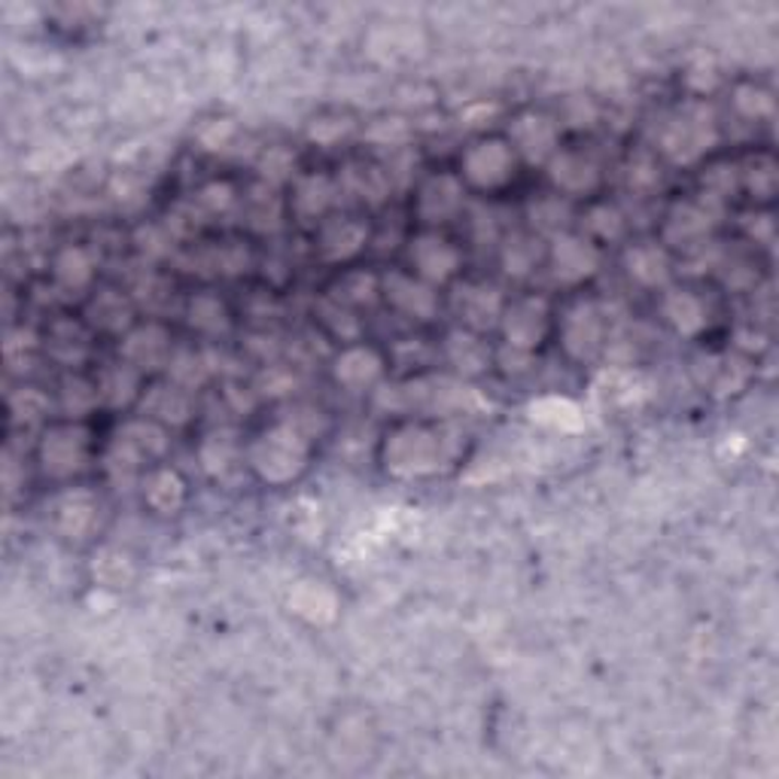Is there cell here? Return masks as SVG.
Masks as SVG:
<instances>
[{
  "instance_id": "1",
  "label": "cell",
  "mask_w": 779,
  "mask_h": 779,
  "mask_svg": "<svg viewBox=\"0 0 779 779\" xmlns=\"http://www.w3.org/2000/svg\"><path fill=\"white\" fill-rule=\"evenodd\" d=\"M305 435L295 427H278V430L265 432L263 439L253 445V466L259 469L268 481H287L305 463Z\"/></svg>"
},
{
  "instance_id": "2",
  "label": "cell",
  "mask_w": 779,
  "mask_h": 779,
  "mask_svg": "<svg viewBox=\"0 0 779 779\" xmlns=\"http://www.w3.org/2000/svg\"><path fill=\"white\" fill-rule=\"evenodd\" d=\"M710 113L700 111V107H691V111L682 113L679 119H673V123L664 128L661 147H664V153H667L673 162H691V159L704 153V147L710 143Z\"/></svg>"
},
{
  "instance_id": "3",
  "label": "cell",
  "mask_w": 779,
  "mask_h": 779,
  "mask_svg": "<svg viewBox=\"0 0 779 779\" xmlns=\"http://www.w3.org/2000/svg\"><path fill=\"white\" fill-rule=\"evenodd\" d=\"M463 171L466 177L481 186V189H497L502 183H509V177L515 174V155L512 147L502 140H481L475 143L473 150L463 159Z\"/></svg>"
},
{
  "instance_id": "4",
  "label": "cell",
  "mask_w": 779,
  "mask_h": 779,
  "mask_svg": "<svg viewBox=\"0 0 779 779\" xmlns=\"http://www.w3.org/2000/svg\"><path fill=\"white\" fill-rule=\"evenodd\" d=\"M500 321L509 348L533 350L543 341L548 307H545L543 299H521L512 307H502Z\"/></svg>"
},
{
  "instance_id": "5",
  "label": "cell",
  "mask_w": 779,
  "mask_h": 779,
  "mask_svg": "<svg viewBox=\"0 0 779 779\" xmlns=\"http://www.w3.org/2000/svg\"><path fill=\"white\" fill-rule=\"evenodd\" d=\"M381 292L387 295L390 305L403 311L405 317H411V321H432L435 311H439V299H435L430 283L408 278L403 271H393L390 278H384V290Z\"/></svg>"
},
{
  "instance_id": "6",
  "label": "cell",
  "mask_w": 779,
  "mask_h": 779,
  "mask_svg": "<svg viewBox=\"0 0 779 779\" xmlns=\"http://www.w3.org/2000/svg\"><path fill=\"white\" fill-rule=\"evenodd\" d=\"M454 314L466 329H487L502 317V295L493 283H466L454 292Z\"/></svg>"
},
{
  "instance_id": "7",
  "label": "cell",
  "mask_w": 779,
  "mask_h": 779,
  "mask_svg": "<svg viewBox=\"0 0 779 779\" xmlns=\"http://www.w3.org/2000/svg\"><path fill=\"white\" fill-rule=\"evenodd\" d=\"M43 469L56 478L73 475L85 463V432L73 427H56L40 445Z\"/></svg>"
},
{
  "instance_id": "8",
  "label": "cell",
  "mask_w": 779,
  "mask_h": 779,
  "mask_svg": "<svg viewBox=\"0 0 779 779\" xmlns=\"http://www.w3.org/2000/svg\"><path fill=\"white\" fill-rule=\"evenodd\" d=\"M551 265H555L557 280L563 283H579V280L591 278L597 271L600 253L591 241L575 235H563L555 241V251H551Z\"/></svg>"
},
{
  "instance_id": "9",
  "label": "cell",
  "mask_w": 779,
  "mask_h": 779,
  "mask_svg": "<svg viewBox=\"0 0 779 779\" xmlns=\"http://www.w3.org/2000/svg\"><path fill=\"white\" fill-rule=\"evenodd\" d=\"M171 335L155 326V323H147L140 326L135 333L128 335L126 345H123V357L126 362H131L138 372H153V369H162L171 360Z\"/></svg>"
},
{
  "instance_id": "10",
  "label": "cell",
  "mask_w": 779,
  "mask_h": 779,
  "mask_svg": "<svg viewBox=\"0 0 779 779\" xmlns=\"http://www.w3.org/2000/svg\"><path fill=\"white\" fill-rule=\"evenodd\" d=\"M411 265L423 280H447L460 268V251L439 235H420L411 241Z\"/></svg>"
},
{
  "instance_id": "11",
  "label": "cell",
  "mask_w": 779,
  "mask_h": 779,
  "mask_svg": "<svg viewBox=\"0 0 779 779\" xmlns=\"http://www.w3.org/2000/svg\"><path fill=\"white\" fill-rule=\"evenodd\" d=\"M603 345V321L594 305H575L563 321V348L575 360H591Z\"/></svg>"
},
{
  "instance_id": "12",
  "label": "cell",
  "mask_w": 779,
  "mask_h": 779,
  "mask_svg": "<svg viewBox=\"0 0 779 779\" xmlns=\"http://www.w3.org/2000/svg\"><path fill=\"white\" fill-rule=\"evenodd\" d=\"M463 208V189L451 174H435L420 186L418 213L427 223H445Z\"/></svg>"
},
{
  "instance_id": "13",
  "label": "cell",
  "mask_w": 779,
  "mask_h": 779,
  "mask_svg": "<svg viewBox=\"0 0 779 779\" xmlns=\"http://www.w3.org/2000/svg\"><path fill=\"white\" fill-rule=\"evenodd\" d=\"M369 241V225L357 220V217H338L321 229V253L323 259L329 263H341L350 259L365 247Z\"/></svg>"
},
{
  "instance_id": "14",
  "label": "cell",
  "mask_w": 779,
  "mask_h": 779,
  "mask_svg": "<svg viewBox=\"0 0 779 779\" xmlns=\"http://www.w3.org/2000/svg\"><path fill=\"white\" fill-rule=\"evenodd\" d=\"M442 460V442L430 435V432H408L405 439H399V445L393 451L390 463L393 466H408L411 473H427V469H435Z\"/></svg>"
},
{
  "instance_id": "15",
  "label": "cell",
  "mask_w": 779,
  "mask_h": 779,
  "mask_svg": "<svg viewBox=\"0 0 779 779\" xmlns=\"http://www.w3.org/2000/svg\"><path fill=\"white\" fill-rule=\"evenodd\" d=\"M335 198V186L326 174H307L299 177L295 189H292V210L299 220H317L323 217Z\"/></svg>"
},
{
  "instance_id": "16",
  "label": "cell",
  "mask_w": 779,
  "mask_h": 779,
  "mask_svg": "<svg viewBox=\"0 0 779 779\" xmlns=\"http://www.w3.org/2000/svg\"><path fill=\"white\" fill-rule=\"evenodd\" d=\"M95 384L101 403L111 405V408H123L138 396L140 372L131 362H113V365H104V372L97 375Z\"/></svg>"
},
{
  "instance_id": "17",
  "label": "cell",
  "mask_w": 779,
  "mask_h": 779,
  "mask_svg": "<svg viewBox=\"0 0 779 779\" xmlns=\"http://www.w3.org/2000/svg\"><path fill=\"white\" fill-rule=\"evenodd\" d=\"M597 165L594 159H588L582 153H560L551 162V181L563 189V193L579 195L591 193L597 186Z\"/></svg>"
},
{
  "instance_id": "18",
  "label": "cell",
  "mask_w": 779,
  "mask_h": 779,
  "mask_svg": "<svg viewBox=\"0 0 779 779\" xmlns=\"http://www.w3.org/2000/svg\"><path fill=\"white\" fill-rule=\"evenodd\" d=\"M143 405H147L150 418L165 420V423H174V427L186 423L189 415H193V396L181 384H159V387L147 393Z\"/></svg>"
},
{
  "instance_id": "19",
  "label": "cell",
  "mask_w": 779,
  "mask_h": 779,
  "mask_svg": "<svg viewBox=\"0 0 779 779\" xmlns=\"http://www.w3.org/2000/svg\"><path fill=\"white\" fill-rule=\"evenodd\" d=\"M627 275L642 283V287H661L670 278V259L667 253L661 251L658 244H637L630 247L625 256Z\"/></svg>"
},
{
  "instance_id": "20",
  "label": "cell",
  "mask_w": 779,
  "mask_h": 779,
  "mask_svg": "<svg viewBox=\"0 0 779 779\" xmlns=\"http://www.w3.org/2000/svg\"><path fill=\"white\" fill-rule=\"evenodd\" d=\"M543 241L527 235V232H515V235L505 237V244H502L500 251L502 268H505V275H512V278H527V275H533L536 265L543 263Z\"/></svg>"
},
{
  "instance_id": "21",
  "label": "cell",
  "mask_w": 779,
  "mask_h": 779,
  "mask_svg": "<svg viewBox=\"0 0 779 779\" xmlns=\"http://www.w3.org/2000/svg\"><path fill=\"white\" fill-rule=\"evenodd\" d=\"M712 225V210L707 208V201H685L670 213L667 223V241L688 247V241H697L700 235H707Z\"/></svg>"
},
{
  "instance_id": "22",
  "label": "cell",
  "mask_w": 779,
  "mask_h": 779,
  "mask_svg": "<svg viewBox=\"0 0 779 779\" xmlns=\"http://www.w3.org/2000/svg\"><path fill=\"white\" fill-rule=\"evenodd\" d=\"M664 317L673 323V329L682 335H697L707 326V307L695 292L673 290L664 295Z\"/></svg>"
},
{
  "instance_id": "23",
  "label": "cell",
  "mask_w": 779,
  "mask_h": 779,
  "mask_svg": "<svg viewBox=\"0 0 779 779\" xmlns=\"http://www.w3.org/2000/svg\"><path fill=\"white\" fill-rule=\"evenodd\" d=\"M512 138H515L518 150L533 162L555 153V126L545 116H521L512 128Z\"/></svg>"
},
{
  "instance_id": "24",
  "label": "cell",
  "mask_w": 779,
  "mask_h": 779,
  "mask_svg": "<svg viewBox=\"0 0 779 779\" xmlns=\"http://www.w3.org/2000/svg\"><path fill=\"white\" fill-rule=\"evenodd\" d=\"M447 360L463 375H478L490 365V350L475 333L457 329V333L447 335Z\"/></svg>"
},
{
  "instance_id": "25",
  "label": "cell",
  "mask_w": 779,
  "mask_h": 779,
  "mask_svg": "<svg viewBox=\"0 0 779 779\" xmlns=\"http://www.w3.org/2000/svg\"><path fill=\"white\" fill-rule=\"evenodd\" d=\"M49 353L65 365H80L89 357V333H85L80 323L73 321H58L49 329Z\"/></svg>"
},
{
  "instance_id": "26",
  "label": "cell",
  "mask_w": 779,
  "mask_h": 779,
  "mask_svg": "<svg viewBox=\"0 0 779 779\" xmlns=\"http://www.w3.org/2000/svg\"><path fill=\"white\" fill-rule=\"evenodd\" d=\"M53 275H56L61 290L80 292L92 283L95 265H92V256L83 247H65V251H58L56 263H53Z\"/></svg>"
},
{
  "instance_id": "27",
  "label": "cell",
  "mask_w": 779,
  "mask_h": 779,
  "mask_svg": "<svg viewBox=\"0 0 779 779\" xmlns=\"http://www.w3.org/2000/svg\"><path fill=\"white\" fill-rule=\"evenodd\" d=\"M131 302L119 290H101L89 305V317L104 333H123L131 323Z\"/></svg>"
},
{
  "instance_id": "28",
  "label": "cell",
  "mask_w": 779,
  "mask_h": 779,
  "mask_svg": "<svg viewBox=\"0 0 779 779\" xmlns=\"http://www.w3.org/2000/svg\"><path fill=\"white\" fill-rule=\"evenodd\" d=\"M381 375V360H377L372 350H348L338 365H335V377L350 387L353 393H360L369 384H375V377Z\"/></svg>"
},
{
  "instance_id": "29",
  "label": "cell",
  "mask_w": 779,
  "mask_h": 779,
  "mask_svg": "<svg viewBox=\"0 0 779 779\" xmlns=\"http://www.w3.org/2000/svg\"><path fill=\"white\" fill-rule=\"evenodd\" d=\"M186 321H189V326L198 329V333L223 335L225 329H229V311H225V305L217 295L201 292V295H195L189 307H186Z\"/></svg>"
},
{
  "instance_id": "30",
  "label": "cell",
  "mask_w": 779,
  "mask_h": 779,
  "mask_svg": "<svg viewBox=\"0 0 779 779\" xmlns=\"http://www.w3.org/2000/svg\"><path fill=\"white\" fill-rule=\"evenodd\" d=\"M167 369H171L174 384H181L186 390L201 387L210 375V357L195 348H177L167 360Z\"/></svg>"
},
{
  "instance_id": "31",
  "label": "cell",
  "mask_w": 779,
  "mask_h": 779,
  "mask_svg": "<svg viewBox=\"0 0 779 779\" xmlns=\"http://www.w3.org/2000/svg\"><path fill=\"white\" fill-rule=\"evenodd\" d=\"M345 186L350 195H357L369 205H381L390 193V171L384 167H362L353 165L345 174Z\"/></svg>"
},
{
  "instance_id": "32",
  "label": "cell",
  "mask_w": 779,
  "mask_h": 779,
  "mask_svg": "<svg viewBox=\"0 0 779 779\" xmlns=\"http://www.w3.org/2000/svg\"><path fill=\"white\" fill-rule=\"evenodd\" d=\"M241 460V447L235 442V432H210L201 447V463L210 475H229Z\"/></svg>"
},
{
  "instance_id": "33",
  "label": "cell",
  "mask_w": 779,
  "mask_h": 779,
  "mask_svg": "<svg viewBox=\"0 0 779 779\" xmlns=\"http://www.w3.org/2000/svg\"><path fill=\"white\" fill-rule=\"evenodd\" d=\"M377 292H381V287H377V280L372 278V275H365V271H350V275H345L341 278V283H338V292H335V302H341V305H372L377 299Z\"/></svg>"
},
{
  "instance_id": "34",
  "label": "cell",
  "mask_w": 779,
  "mask_h": 779,
  "mask_svg": "<svg viewBox=\"0 0 779 779\" xmlns=\"http://www.w3.org/2000/svg\"><path fill=\"white\" fill-rule=\"evenodd\" d=\"M123 439H126L128 445L138 447L143 457H159V454H165V432L159 430L155 423H150V420H135V423H128L126 430L119 432Z\"/></svg>"
},
{
  "instance_id": "35",
  "label": "cell",
  "mask_w": 779,
  "mask_h": 779,
  "mask_svg": "<svg viewBox=\"0 0 779 779\" xmlns=\"http://www.w3.org/2000/svg\"><path fill=\"white\" fill-rule=\"evenodd\" d=\"M530 220L539 232H560L563 225L570 223V205L560 195H548V198L536 201L530 208Z\"/></svg>"
},
{
  "instance_id": "36",
  "label": "cell",
  "mask_w": 779,
  "mask_h": 779,
  "mask_svg": "<svg viewBox=\"0 0 779 779\" xmlns=\"http://www.w3.org/2000/svg\"><path fill=\"white\" fill-rule=\"evenodd\" d=\"M61 403H65V411H68V415L80 418L89 408H95V405L101 403L97 384H85L83 377H68V381H65V390H61Z\"/></svg>"
},
{
  "instance_id": "37",
  "label": "cell",
  "mask_w": 779,
  "mask_h": 779,
  "mask_svg": "<svg viewBox=\"0 0 779 779\" xmlns=\"http://www.w3.org/2000/svg\"><path fill=\"white\" fill-rule=\"evenodd\" d=\"M588 229L603 241H615V237L625 235V213L615 205H597L588 213Z\"/></svg>"
},
{
  "instance_id": "38",
  "label": "cell",
  "mask_w": 779,
  "mask_h": 779,
  "mask_svg": "<svg viewBox=\"0 0 779 779\" xmlns=\"http://www.w3.org/2000/svg\"><path fill=\"white\" fill-rule=\"evenodd\" d=\"M321 317L335 335H341V341H345V338H353V335L360 333V323H357V317H350V311L341 305V302H323Z\"/></svg>"
},
{
  "instance_id": "39",
  "label": "cell",
  "mask_w": 779,
  "mask_h": 779,
  "mask_svg": "<svg viewBox=\"0 0 779 779\" xmlns=\"http://www.w3.org/2000/svg\"><path fill=\"white\" fill-rule=\"evenodd\" d=\"M43 411H46V399H43L37 390H25V393L13 396V418L15 420L34 423V420L43 418Z\"/></svg>"
},
{
  "instance_id": "40",
  "label": "cell",
  "mask_w": 779,
  "mask_h": 779,
  "mask_svg": "<svg viewBox=\"0 0 779 779\" xmlns=\"http://www.w3.org/2000/svg\"><path fill=\"white\" fill-rule=\"evenodd\" d=\"M232 201H235V195H232V189L225 183H210V186H205L198 193V205L208 213H223V210L232 208Z\"/></svg>"
},
{
  "instance_id": "41",
  "label": "cell",
  "mask_w": 779,
  "mask_h": 779,
  "mask_svg": "<svg viewBox=\"0 0 779 779\" xmlns=\"http://www.w3.org/2000/svg\"><path fill=\"white\" fill-rule=\"evenodd\" d=\"M740 97H749V101H737V107L749 119H758V116H767L770 113V107H774V101H770V95L767 92H761V89H755V85H746V89H740Z\"/></svg>"
},
{
  "instance_id": "42",
  "label": "cell",
  "mask_w": 779,
  "mask_h": 779,
  "mask_svg": "<svg viewBox=\"0 0 779 779\" xmlns=\"http://www.w3.org/2000/svg\"><path fill=\"white\" fill-rule=\"evenodd\" d=\"M627 177H630V189H640V193H649L654 183L661 181V174L654 171V165L646 159V155H640L637 162H630Z\"/></svg>"
},
{
  "instance_id": "43",
  "label": "cell",
  "mask_w": 779,
  "mask_h": 779,
  "mask_svg": "<svg viewBox=\"0 0 779 779\" xmlns=\"http://www.w3.org/2000/svg\"><path fill=\"white\" fill-rule=\"evenodd\" d=\"M749 186L755 195L774 193V186H777V171H774V162H770V159L755 162V167H752V174H749Z\"/></svg>"
},
{
  "instance_id": "44",
  "label": "cell",
  "mask_w": 779,
  "mask_h": 779,
  "mask_svg": "<svg viewBox=\"0 0 779 779\" xmlns=\"http://www.w3.org/2000/svg\"><path fill=\"white\" fill-rule=\"evenodd\" d=\"M138 299L143 302V305L150 307V311H159V307L167 302V292H165V287H162V280L150 278L147 283H140Z\"/></svg>"
},
{
  "instance_id": "45",
  "label": "cell",
  "mask_w": 779,
  "mask_h": 779,
  "mask_svg": "<svg viewBox=\"0 0 779 779\" xmlns=\"http://www.w3.org/2000/svg\"><path fill=\"white\" fill-rule=\"evenodd\" d=\"M530 362H533V357H530V350H521V348H505L500 353V365L512 375V372H527Z\"/></svg>"
},
{
  "instance_id": "46",
  "label": "cell",
  "mask_w": 779,
  "mask_h": 779,
  "mask_svg": "<svg viewBox=\"0 0 779 779\" xmlns=\"http://www.w3.org/2000/svg\"><path fill=\"white\" fill-rule=\"evenodd\" d=\"M263 167H265V171H263L265 177H268V181L278 183V181H283V177H287V171L292 167V162H290V155L283 153V150H275V153H268V159H265Z\"/></svg>"
}]
</instances>
